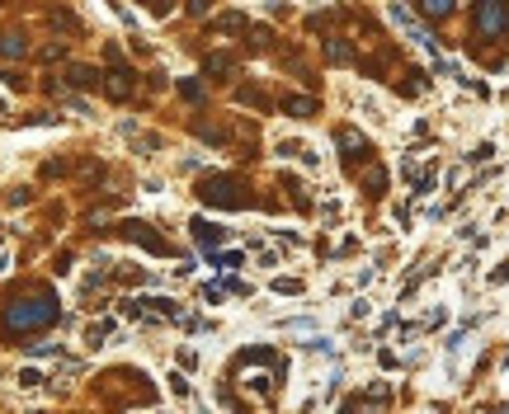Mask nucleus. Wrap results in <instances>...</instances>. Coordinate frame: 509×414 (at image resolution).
Instances as JSON below:
<instances>
[{
	"label": "nucleus",
	"mask_w": 509,
	"mask_h": 414,
	"mask_svg": "<svg viewBox=\"0 0 509 414\" xmlns=\"http://www.w3.org/2000/svg\"><path fill=\"white\" fill-rule=\"evenodd\" d=\"M52 320H57V306L48 297H24V302H15L5 311L10 330H38V325H52Z\"/></svg>",
	"instance_id": "f257e3e1"
},
{
	"label": "nucleus",
	"mask_w": 509,
	"mask_h": 414,
	"mask_svg": "<svg viewBox=\"0 0 509 414\" xmlns=\"http://www.w3.org/2000/svg\"><path fill=\"white\" fill-rule=\"evenodd\" d=\"M477 29H481V38H505L509 33V0H477Z\"/></svg>",
	"instance_id": "f03ea898"
},
{
	"label": "nucleus",
	"mask_w": 509,
	"mask_h": 414,
	"mask_svg": "<svg viewBox=\"0 0 509 414\" xmlns=\"http://www.w3.org/2000/svg\"><path fill=\"white\" fill-rule=\"evenodd\" d=\"M236 189H240L236 179L222 175V179H207L198 193H203V203H217V207H245V193H236Z\"/></svg>",
	"instance_id": "7ed1b4c3"
},
{
	"label": "nucleus",
	"mask_w": 509,
	"mask_h": 414,
	"mask_svg": "<svg viewBox=\"0 0 509 414\" xmlns=\"http://www.w3.org/2000/svg\"><path fill=\"white\" fill-rule=\"evenodd\" d=\"M340 146H344V160H349V165H359V160L373 151V146L363 142V132H354V128H340Z\"/></svg>",
	"instance_id": "20e7f679"
},
{
	"label": "nucleus",
	"mask_w": 509,
	"mask_h": 414,
	"mask_svg": "<svg viewBox=\"0 0 509 414\" xmlns=\"http://www.w3.org/2000/svg\"><path fill=\"white\" fill-rule=\"evenodd\" d=\"M113 330H118L113 320H90V325H85V349H104Z\"/></svg>",
	"instance_id": "39448f33"
},
{
	"label": "nucleus",
	"mask_w": 509,
	"mask_h": 414,
	"mask_svg": "<svg viewBox=\"0 0 509 414\" xmlns=\"http://www.w3.org/2000/svg\"><path fill=\"white\" fill-rule=\"evenodd\" d=\"M123 236H132V240H142L146 250H156V255H165V240H160V236H151V231H146L142 222H127V226H123Z\"/></svg>",
	"instance_id": "423d86ee"
},
{
	"label": "nucleus",
	"mask_w": 509,
	"mask_h": 414,
	"mask_svg": "<svg viewBox=\"0 0 509 414\" xmlns=\"http://www.w3.org/2000/svg\"><path fill=\"white\" fill-rule=\"evenodd\" d=\"M24 52H29V43H24V33H0V57H5V62H15V57H24Z\"/></svg>",
	"instance_id": "0eeeda50"
},
{
	"label": "nucleus",
	"mask_w": 509,
	"mask_h": 414,
	"mask_svg": "<svg viewBox=\"0 0 509 414\" xmlns=\"http://www.w3.org/2000/svg\"><path fill=\"white\" fill-rule=\"evenodd\" d=\"M104 90H109L113 99H127V95H132V80H127V71H123V66H118V71H109V76H104Z\"/></svg>",
	"instance_id": "6e6552de"
},
{
	"label": "nucleus",
	"mask_w": 509,
	"mask_h": 414,
	"mask_svg": "<svg viewBox=\"0 0 509 414\" xmlns=\"http://www.w3.org/2000/svg\"><path fill=\"white\" fill-rule=\"evenodd\" d=\"M283 113H292V118H311V113H316V99H307V95H288V99H283Z\"/></svg>",
	"instance_id": "1a4fd4ad"
},
{
	"label": "nucleus",
	"mask_w": 509,
	"mask_h": 414,
	"mask_svg": "<svg viewBox=\"0 0 509 414\" xmlns=\"http://www.w3.org/2000/svg\"><path fill=\"white\" fill-rule=\"evenodd\" d=\"M15 382H19V391H43V386H48V382H43V367H19V377H15Z\"/></svg>",
	"instance_id": "9d476101"
},
{
	"label": "nucleus",
	"mask_w": 509,
	"mask_h": 414,
	"mask_svg": "<svg viewBox=\"0 0 509 414\" xmlns=\"http://www.w3.org/2000/svg\"><path fill=\"white\" fill-rule=\"evenodd\" d=\"M326 57H330L335 66H344V62H354V48L344 38H330V43H326Z\"/></svg>",
	"instance_id": "9b49d317"
},
{
	"label": "nucleus",
	"mask_w": 509,
	"mask_h": 414,
	"mask_svg": "<svg viewBox=\"0 0 509 414\" xmlns=\"http://www.w3.org/2000/svg\"><path fill=\"white\" fill-rule=\"evenodd\" d=\"M66 80H71V85H80V90H90V85H99V71H90V66H71V71H66Z\"/></svg>",
	"instance_id": "f8f14e48"
},
{
	"label": "nucleus",
	"mask_w": 509,
	"mask_h": 414,
	"mask_svg": "<svg viewBox=\"0 0 509 414\" xmlns=\"http://www.w3.org/2000/svg\"><path fill=\"white\" fill-rule=\"evenodd\" d=\"M212 29H217V33H245L250 24H245V15H222L217 24H212Z\"/></svg>",
	"instance_id": "ddd939ff"
},
{
	"label": "nucleus",
	"mask_w": 509,
	"mask_h": 414,
	"mask_svg": "<svg viewBox=\"0 0 509 414\" xmlns=\"http://www.w3.org/2000/svg\"><path fill=\"white\" fill-rule=\"evenodd\" d=\"M420 10H425L430 19H444L448 10H453V0H420Z\"/></svg>",
	"instance_id": "4468645a"
},
{
	"label": "nucleus",
	"mask_w": 509,
	"mask_h": 414,
	"mask_svg": "<svg viewBox=\"0 0 509 414\" xmlns=\"http://www.w3.org/2000/svg\"><path fill=\"white\" fill-rule=\"evenodd\" d=\"M231 57H226V52H217V57H207V76H226V71H231Z\"/></svg>",
	"instance_id": "2eb2a0df"
},
{
	"label": "nucleus",
	"mask_w": 509,
	"mask_h": 414,
	"mask_svg": "<svg viewBox=\"0 0 509 414\" xmlns=\"http://www.w3.org/2000/svg\"><path fill=\"white\" fill-rule=\"evenodd\" d=\"M273 292H278V297H297L302 283H297V278H273Z\"/></svg>",
	"instance_id": "dca6fc26"
},
{
	"label": "nucleus",
	"mask_w": 509,
	"mask_h": 414,
	"mask_svg": "<svg viewBox=\"0 0 509 414\" xmlns=\"http://www.w3.org/2000/svg\"><path fill=\"white\" fill-rule=\"evenodd\" d=\"M363 184H368L373 193H382V189H387V175H382V170H368V175H363Z\"/></svg>",
	"instance_id": "f3484780"
},
{
	"label": "nucleus",
	"mask_w": 509,
	"mask_h": 414,
	"mask_svg": "<svg viewBox=\"0 0 509 414\" xmlns=\"http://www.w3.org/2000/svg\"><path fill=\"white\" fill-rule=\"evenodd\" d=\"M175 358H179V367H184V372H193V367H198V353H193V349H179Z\"/></svg>",
	"instance_id": "a211bd4d"
},
{
	"label": "nucleus",
	"mask_w": 509,
	"mask_h": 414,
	"mask_svg": "<svg viewBox=\"0 0 509 414\" xmlns=\"http://www.w3.org/2000/svg\"><path fill=\"white\" fill-rule=\"evenodd\" d=\"M170 391H175L179 400H184V396H189V382H184V377H179V372H170Z\"/></svg>",
	"instance_id": "6ab92c4d"
},
{
	"label": "nucleus",
	"mask_w": 509,
	"mask_h": 414,
	"mask_svg": "<svg viewBox=\"0 0 509 414\" xmlns=\"http://www.w3.org/2000/svg\"><path fill=\"white\" fill-rule=\"evenodd\" d=\"M62 57H66L62 43H48V48H43V62H62Z\"/></svg>",
	"instance_id": "aec40b11"
},
{
	"label": "nucleus",
	"mask_w": 509,
	"mask_h": 414,
	"mask_svg": "<svg viewBox=\"0 0 509 414\" xmlns=\"http://www.w3.org/2000/svg\"><path fill=\"white\" fill-rule=\"evenodd\" d=\"M212 264H222V269H240L245 259H240V255H212Z\"/></svg>",
	"instance_id": "412c9836"
},
{
	"label": "nucleus",
	"mask_w": 509,
	"mask_h": 414,
	"mask_svg": "<svg viewBox=\"0 0 509 414\" xmlns=\"http://www.w3.org/2000/svg\"><path fill=\"white\" fill-rule=\"evenodd\" d=\"M52 24H57V29H76V19L66 15V10H57V15H52Z\"/></svg>",
	"instance_id": "4be33fe9"
},
{
	"label": "nucleus",
	"mask_w": 509,
	"mask_h": 414,
	"mask_svg": "<svg viewBox=\"0 0 509 414\" xmlns=\"http://www.w3.org/2000/svg\"><path fill=\"white\" fill-rule=\"evenodd\" d=\"M179 95H184V99H203V90H198L193 80H184V85H179Z\"/></svg>",
	"instance_id": "5701e85b"
},
{
	"label": "nucleus",
	"mask_w": 509,
	"mask_h": 414,
	"mask_svg": "<svg viewBox=\"0 0 509 414\" xmlns=\"http://www.w3.org/2000/svg\"><path fill=\"white\" fill-rule=\"evenodd\" d=\"M0 273H10V255H0Z\"/></svg>",
	"instance_id": "b1692460"
},
{
	"label": "nucleus",
	"mask_w": 509,
	"mask_h": 414,
	"mask_svg": "<svg viewBox=\"0 0 509 414\" xmlns=\"http://www.w3.org/2000/svg\"><path fill=\"white\" fill-rule=\"evenodd\" d=\"M0 240H5V231H0Z\"/></svg>",
	"instance_id": "393cba45"
}]
</instances>
